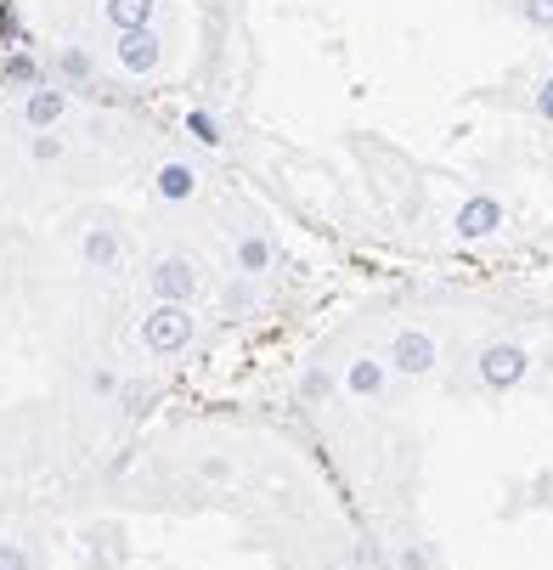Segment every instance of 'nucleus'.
Segmentation results:
<instances>
[{"instance_id": "f257e3e1", "label": "nucleus", "mask_w": 553, "mask_h": 570, "mask_svg": "<svg viewBox=\"0 0 553 570\" xmlns=\"http://www.w3.org/2000/svg\"><path fill=\"white\" fill-rule=\"evenodd\" d=\"M192 334H198V322H192V311H187L181 299H158V305L141 316V340H147V351H158V356L187 351Z\"/></svg>"}, {"instance_id": "f03ea898", "label": "nucleus", "mask_w": 553, "mask_h": 570, "mask_svg": "<svg viewBox=\"0 0 553 570\" xmlns=\"http://www.w3.org/2000/svg\"><path fill=\"white\" fill-rule=\"evenodd\" d=\"M525 373H531V356H525L514 340H492V345L481 351V379H486L492 390H514Z\"/></svg>"}, {"instance_id": "7ed1b4c3", "label": "nucleus", "mask_w": 553, "mask_h": 570, "mask_svg": "<svg viewBox=\"0 0 553 570\" xmlns=\"http://www.w3.org/2000/svg\"><path fill=\"white\" fill-rule=\"evenodd\" d=\"M152 294L158 299H181V305H192V294H198V266L187 261V255H165L152 266Z\"/></svg>"}, {"instance_id": "20e7f679", "label": "nucleus", "mask_w": 553, "mask_h": 570, "mask_svg": "<svg viewBox=\"0 0 553 570\" xmlns=\"http://www.w3.org/2000/svg\"><path fill=\"white\" fill-rule=\"evenodd\" d=\"M389 367L407 373V379L429 373V367H435V340H429L424 328H402V334L389 340Z\"/></svg>"}, {"instance_id": "39448f33", "label": "nucleus", "mask_w": 553, "mask_h": 570, "mask_svg": "<svg viewBox=\"0 0 553 570\" xmlns=\"http://www.w3.org/2000/svg\"><path fill=\"white\" fill-rule=\"evenodd\" d=\"M119 62L130 73H152L158 62H165V40L152 35V23L147 29H119Z\"/></svg>"}, {"instance_id": "423d86ee", "label": "nucleus", "mask_w": 553, "mask_h": 570, "mask_svg": "<svg viewBox=\"0 0 553 570\" xmlns=\"http://www.w3.org/2000/svg\"><path fill=\"white\" fill-rule=\"evenodd\" d=\"M68 114V91L62 86H29V102H23V119H29V130H51L57 119Z\"/></svg>"}, {"instance_id": "0eeeda50", "label": "nucleus", "mask_w": 553, "mask_h": 570, "mask_svg": "<svg viewBox=\"0 0 553 570\" xmlns=\"http://www.w3.org/2000/svg\"><path fill=\"white\" fill-rule=\"evenodd\" d=\"M152 187H158V198L181 204V198H192V193H198V170H192V165H181V158H170V165H158Z\"/></svg>"}, {"instance_id": "6e6552de", "label": "nucleus", "mask_w": 553, "mask_h": 570, "mask_svg": "<svg viewBox=\"0 0 553 570\" xmlns=\"http://www.w3.org/2000/svg\"><path fill=\"white\" fill-rule=\"evenodd\" d=\"M384 362H373V356H362V362H350V373H345V390L350 395H362V401H378L384 395Z\"/></svg>"}, {"instance_id": "1a4fd4ad", "label": "nucleus", "mask_w": 553, "mask_h": 570, "mask_svg": "<svg viewBox=\"0 0 553 570\" xmlns=\"http://www.w3.org/2000/svg\"><path fill=\"white\" fill-rule=\"evenodd\" d=\"M271 243L260 237V232H249V237H237V272H244V277H266L271 272Z\"/></svg>"}, {"instance_id": "9d476101", "label": "nucleus", "mask_w": 553, "mask_h": 570, "mask_svg": "<svg viewBox=\"0 0 553 570\" xmlns=\"http://www.w3.org/2000/svg\"><path fill=\"white\" fill-rule=\"evenodd\" d=\"M108 23L113 29H147L152 23V12H158V0H108Z\"/></svg>"}, {"instance_id": "9b49d317", "label": "nucleus", "mask_w": 553, "mask_h": 570, "mask_svg": "<svg viewBox=\"0 0 553 570\" xmlns=\"http://www.w3.org/2000/svg\"><path fill=\"white\" fill-rule=\"evenodd\" d=\"M86 266H97V272H113L119 266V237L108 226H91L86 232Z\"/></svg>"}, {"instance_id": "f8f14e48", "label": "nucleus", "mask_w": 553, "mask_h": 570, "mask_svg": "<svg viewBox=\"0 0 553 570\" xmlns=\"http://www.w3.org/2000/svg\"><path fill=\"white\" fill-rule=\"evenodd\" d=\"M497 215H503V209H497L492 198H474V204L457 215V232H463V237H486V232L497 226Z\"/></svg>"}, {"instance_id": "ddd939ff", "label": "nucleus", "mask_w": 553, "mask_h": 570, "mask_svg": "<svg viewBox=\"0 0 553 570\" xmlns=\"http://www.w3.org/2000/svg\"><path fill=\"white\" fill-rule=\"evenodd\" d=\"M334 390H339V384H334V373H328V367H305V379H299V401H305V406L334 401Z\"/></svg>"}, {"instance_id": "4468645a", "label": "nucleus", "mask_w": 553, "mask_h": 570, "mask_svg": "<svg viewBox=\"0 0 553 570\" xmlns=\"http://www.w3.org/2000/svg\"><path fill=\"white\" fill-rule=\"evenodd\" d=\"M57 73H62V79H73V86H86V79H91V57L68 46V51L57 57Z\"/></svg>"}, {"instance_id": "2eb2a0df", "label": "nucleus", "mask_w": 553, "mask_h": 570, "mask_svg": "<svg viewBox=\"0 0 553 570\" xmlns=\"http://www.w3.org/2000/svg\"><path fill=\"white\" fill-rule=\"evenodd\" d=\"M7 86H40V62L34 57H7Z\"/></svg>"}, {"instance_id": "dca6fc26", "label": "nucleus", "mask_w": 553, "mask_h": 570, "mask_svg": "<svg viewBox=\"0 0 553 570\" xmlns=\"http://www.w3.org/2000/svg\"><path fill=\"white\" fill-rule=\"evenodd\" d=\"M187 130H192L204 147H215V141H220V125H215L209 114H187Z\"/></svg>"}, {"instance_id": "f3484780", "label": "nucleus", "mask_w": 553, "mask_h": 570, "mask_svg": "<svg viewBox=\"0 0 553 570\" xmlns=\"http://www.w3.org/2000/svg\"><path fill=\"white\" fill-rule=\"evenodd\" d=\"M226 311H231V316H244V311H255V288H249V283H237V288H226Z\"/></svg>"}, {"instance_id": "a211bd4d", "label": "nucleus", "mask_w": 553, "mask_h": 570, "mask_svg": "<svg viewBox=\"0 0 553 570\" xmlns=\"http://www.w3.org/2000/svg\"><path fill=\"white\" fill-rule=\"evenodd\" d=\"M525 23H536V29H553V0H525Z\"/></svg>"}, {"instance_id": "6ab92c4d", "label": "nucleus", "mask_w": 553, "mask_h": 570, "mask_svg": "<svg viewBox=\"0 0 553 570\" xmlns=\"http://www.w3.org/2000/svg\"><path fill=\"white\" fill-rule=\"evenodd\" d=\"M0 570H29V553L18 542H0Z\"/></svg>"}, {"instance_id": "aec40b11", "label": "nucleus", "mask_w": 553, "mask_h": 570, "mask_svg": "<svg viewBox=\"0 0 553 570\" xmlns=\"http://www.w3.org/2000/svg\"><path fill=\"white\" fill-rule=\"evenodd\" d=\"M198 474H204V480H231V463H226V458H204Z\"/></svg>"}, {"instance_id": "412c9836", "label": "nucleus", "mask_w": 553, "mask_h": 570, "mask_svg": "<svg viewBox=\"0 0 553 570\" xmlns=\"http://www.w3.org/2000/svg\"><path fill=\"white\" fill-rule=\"evenodd\" d=\"M536 114H542V119H553V73L536 86Z\"/></svg>"}, {"instance_id": "4be33fe9", "label": "nucleus", "mask_w": 553, "mask_h": 570, "mask_svg": "<svg viewBox=\"0 0 553 570\" xmlns=\"http://www.w3.org/2000/svg\"><path fill=\"white\" fill-rule=\"evenodd\" d=\"M34 158H62V141H57V136H40V141H34Z\"/></svg>"}, {"instance_id": "5701e85b", "label": "nucleus", "mask_w": 553, "mask_h": 570, "mask_svg": "<svg viewBox=\"0 0 553 570\" xmlns=\"http://www.w3.org/2000/svg\"><path fill=\"white\" fill-rule=\"evenodd\" d=\"M402 570H429V564H424V553H418V548H407V553H402Z\"/></svg>"}, {"instance_id": "b1692460", "label": "nucleus", "mask_w": 553, "mask_h": 570, "mask_svg": "<svg viewBox=\"0 0 553 570\" xmlns=\"http://www.w3.org/2000/svg\"><path fill=\"white\" fill-rule=\"evenodd\" d=\"M542 367H547V373H553V351H542Z\"/></svg>"}]
</instances>
